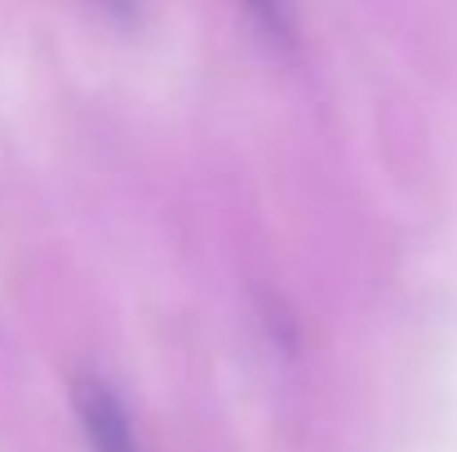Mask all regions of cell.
Segmentation results:
<instances>
[{"instance_id": "1", "label": "cell", "mask_w": 457, "mask_h": 452, "mask_svg": "<svg viewBox=\"0 0 457 452\" xmlns=\"http://www.w3.org/2000/svg\"><path fill=\"white\" fill-rule=\"evenodd\" d=\"M76 413H80L85 440H89L94 452H143L129 417H125V408H120V399L112 395L107 382L80 377L76 382Z\"/></svg>"}, {"instance_id": "2", "label": "cell", "mask_w": 457, "mask_h": 452, "mask_svg": "<svg viewBox=\"0 0 457 452\" xmlns=\"http://www.w3.org/2000/svg\"><path fill=\"white\" fill-rule=\"evenodd\" d=\"M258 9V18L271 27V31H285L289 27V13H285V0H249Z\"/></svg>"}, {"instance_id": "3", "label": "cell", "mask_w": 457, "mask_h": 452, "mask_svg": "<svg viewBox=\"0 0 457 452\" xmlns=\"http://www.w3.org/2000/svg\"><path fill=\"white\" fill-rule=\"evenodd\" d=\"M112 4H129V0H112Z\"/></svg>"}]
</instances>
